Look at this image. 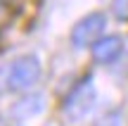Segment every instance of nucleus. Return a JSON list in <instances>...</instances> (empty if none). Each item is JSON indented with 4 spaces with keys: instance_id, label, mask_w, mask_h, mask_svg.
I'll list each match as a JSON object with an SVG mask.
<instances>
[{
    "instance_id": "5",
    "label": "nucleus",
    "mask_w": 128,
    "mask_h": 126,
    "mask_svg": "<svg viewBox=\"0 0 128 126\" xmlns=\"http://www.w3.org/2000/svg\"><path fill=\"white\" fill-rule=\"evenodd\" d=\"M43 107H45V95L43 93H28V95H24L17 105H12L10 114L17 117V119H31V117H36V114H40Z\"/></svg>"
},
{
    "instance_id": "9",
    "label": "nucleus",
    "mask_w": 128,
    "mask_h": 126,
    "mask_svg": "<svg viewBox=\"0 0 128 126\" xmlns=\"http://www.w3.org/2000/svg\"><path fill=\"white\" fill-rule=\"evenodd\" d=\"M2 3H10V0H2Z\"/></svg>"
},
{
    "instance_id": "10",
    "label": "nucleus",
    "mask_w": 128,
    "mask_h": 126,
    "mask_svg": "<svg viewBox=\"0 0 128 126\" xmlns=\"http://www.w3.org/2000/svg\"><path fill=\"white\" fill-rule=\"evenodd\" d=\"M0 126H2V124H0Z\"/></svg>"
},
{
    "instance_id": "4",
    "label": "nucleus",
    "mask_w": 128,
    "mask_h": 126,
    "mask_svg": "<svg viewBox=\"0 0 128 126\" xmlns=\"http://www.w3.org/2000/svg\"><path fill=\"white\" fill-rule=\"evenodd\" d=\"M90 55L97 64H114L121 55H124V38L112 33V36H100L90 45Z\"/></svg>"
},
{
    "instance_id": "6",
    "label": "nucleus",
    "mask_w": 128,
    "mask_h": 126,
    "mask_svg": "<svg viewBox=\"0 0 128 126\" xmlns=\"http://www.w3.org/2000/svg\"><path fill=\"white\" fill-rule=\"evenodd\" d=\"M112 14L119 22H128V0H112Z\"/></svg>"
},
{
    "instance_id": "2",
    "label": "nucleus",
    "mask_w": 128,
    "mask_h": 126,
    "mask_svg": "<svg viewBox=\"0 0 128 126\" xmlns=\"http://www.w3.org/2000/svg\"><path fill=\"white\" fill-rule=\"evenodd\" d=\"M40 74H43V64L38 55H33V52L19 55L17 60L7 64V88L12 93H26L40 81Z\"/></svg>"
},
{
    "instance_id": "3",
    "label": "nucleus",
    "mask_w": 128,
    "mask_h": 126,
    "mask_svg": "<svg viewBox=\"0 0 128 126\" xmlns=\"http://www.w3.org/2000/svg\"><path fill=\"white\" fill-rule=\"evenodd\" d=\"M107 29V14L104 12H88L71 26V45L74 48H90L100 36H104Z\"/></svg>"
},
{
    "instance_id": "8",
    "label": "nucleus",
    "mask_w": 128,
    "mask_h": 126,
    "mask_svg": "<svg viewBox=\"0 0 128 126\" xmlns=\"http://www.w3.org/2000/svg\"><path fill=\"white\" fill-rule=\"evenodd\" d=\"M7 14H10V12H7V5H5L2 0H0V24H2L5 19H7Z\"/></svg>"
},
{
    "instance_id": "7",
    "label": "nucleus",
    "mask_w": 128,
    "mask_h": 126,
    "mask_svg": "<svg viewBox=\"0 0 128 126\" xmlns=\"http://www.w3.org/2000/svg\"><path fill=\"white\" fill-rule=\"evenodd\" d=\"M7 67H0V95L7 93Z\"/></svg>"
},
{
    "instance_id": "1",
    "label": "nucleus",
    "mask_w": 128,
    "mask_h": 126,
    "mask_svg": "<svg viewBox=\"0 0 128 126\" xmlns=\"http://www.w3.org/2000/svg\"><path fill=\"white\" fill-rule=\"evenodd\" d=\"M97 100V90H95V79L92 74H86L71 86V90L66 93L62 105V112L69 121H81L92 112Z\"/></svg>"
}]
</instances>
